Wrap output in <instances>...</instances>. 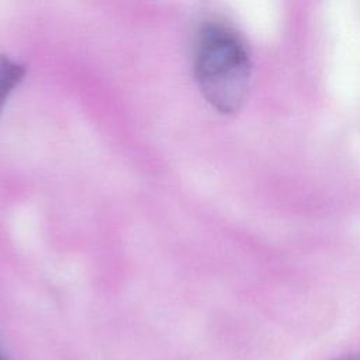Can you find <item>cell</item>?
Segmentation results:
<instances>
[{
    "instance_id": "obj_1",
    "label": "cell",
    "mask_w": 360,
    "mask_h": 360,
    "mask_svg": "<svg viewBox=\"0 0 360 360\" xmlns=\"http://www.w3.org/2000/svg\"><path fill=\"white\" fill-rule=\"evenodd\" d=\"M194 73L205 100L222 114L236 112L248 94L250 62L240 38L228 27L205 24L197 38Z\"/></svg>"
},
{
    "instance_id": "obj_2",
    "label": "cell",
    "mask_w": 360,
    "mask_h": 360,
    "mask_svg": "<svg viewBox=\"0 0 360 360\" xmlns=\"http://www.w3.org/2000/svg\"><path fill=\"white\" fill-rule=\"evenodd\" d=\"M27 75V66L7 55H0V117L11 93Z\"/></svg>"
},
{
    "instance_id": "obj_3",
    "label": "cell",
    "mask_w": 360,
    "mask_h": 360,
    "mask_svg": "<svg viewBox=\"0 0 360 360\" xmlns=\"http://www.w3.org/2000/svg\"><path fill=\"white\" fill-rule=\"evenodd\" d=\"M339 360H360V353H357V354H347V356H345V357H342Z\"/></svg>"
},
{
    "instance_id": "obj_4",
    "label": "cell",
    "mask_w": 360,
    "mask_h": 360,
    "mask_svg": "<svg viewBox=\"0 0 360 360\" xmlns=\"http://www.w3.org/2000/svg\"><path fill=\"white\" fill-rule=\"evenodd\" d=\"M0 360H6V359L3 357V354H1V353H0Z\"/></svg>"
}]
</instances>
